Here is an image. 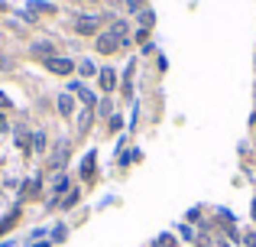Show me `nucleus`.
<instances>
[{
  "mask_svg": "<svg viewBox=\"0 0 256 247\" xmlns=\"http://www.w3.org/2000/svg\"><path fill=\"white\" fill-rule=\"evenodd\" d=\"M97 26H101L97 16H78V20H75V33H81V36H94Z\"/></svg>",
  "mask_w": 256,
  "mask_h": 247,
  "instance_id": "obj_2",
  "label": "nucleus"
},
{
  "mask_svg": "<svg viewBox=\"0 0 256 247\" xmlns=\"http://www.w3.org/2000/svg\"><path fill=\"white\" fill-rule=\"evenodd\" d=\"M0 68H10V59H0Z\"/></svg>",
  "mask_w": 256,
  "mask_h": 247,
  "instance_id": "obj_17",
  "label": "nucleus"
},
{
  "mask_svg": "<svg viewBox=\"0 0 256 247\" xmlns=\"http://www.w3.org/2000/svg\"><path fill=\"white\" fill-rule=\"evenodd\" d=\"M3 13H7V3H0V16H3Z\"/></svg>",
  "mask_w": 256,
  "mask_h": 247,
  "instance_id": "obj_18",
  "label": "nucleus"
},
{
  "mask_svg": "<svg viewBox=\"0 0 256 247\" xmlns=\"http://www.w3.org/2000/svg\"><path fill=\"white\" fill-rule=\"evenodd\" d=\"M243 241H246V244H250V247H256V234H246Z\"/></svg>",
  "mask_w": 256,
  "mask_h": 247,
  "instance_id": "obj_16",
  "label": "nucleus"
},
{
  "mask_svg": "<svg viewBox=\"0 0 256 247\" xmlns=\"http://www.w3.org/2000/svg\"><path fill=\"white\" fill-rule=\"evenodd\" d=\"M101 88H104V91H114V88H117V75H114V68H104V72H101Z\"/></svg>",
  "mask_w": 256,
  "mask_h": 247,
  "instance_id": "obj_5",
  "label": "nucleus"
},
{
  "mask_svg": "<svg viewBox=\"0 0 256 247\" xmlns=\"http://www.w3.org/2000/svg\"><path fill=\"white\" fill-rule=\"evenodd\" d=\"M94 160H97L94 153H88V156H85V166H81V176H85V179H91V176H94Z\"/></svg>",
  "mask_w": 256,
  "mask_h": 247,
  "instance_id": "obj_7",
  "label": "nucleus"
},
{
  "mask_svg": "<svg viewBox=\"0 0 256 247\" xmlns=\"http://www.w3.org/2000/svg\"><path fill=\"white\" fill-rule=\"evenodd\" d=\"M65 160H68V140H62V143L55 147V153H52V160H49V166H52V169H62Z\"/></svg>",
  "mask_w": 256,
  "mask_h": 247,
  "instance_id": "obj_4",
  "label": "nucleus"
},
{
  "mask_svg": "<svg viewBox=\"0 0 256 247\" xmlns=\"http://www.w3.org/2000/svg\"><path fill=\"white\" fill-rule=\"evenodd\" d=\"M217 247H227V244H217Z\"/></svg>",
  "mask_w": 256,
  "mask_h": 247,
  "instance_id": "obj_20",
  "label": "nucleus"
},
{
  "mask_svg": "<svg viewBox=\"0 0 256 247\" xmlns=\"http://www.w3.org/2000/svg\"><path fill=\"white\" fill-rule=\"evenodd\" d=\"M45 68H49V72H55V75H68V72H72V59L52 55V59H45Z\"/></svg>",
  "mask_w": 256,
  "mask_h": 247,
  "instance_id": "obj_3",
  "label": "nucleus"
},
{
  "mask_svg": "<svg viewBox=\"0 0 256 247\" xmlns=\"http://www.w3.org/2000/svg\"><path fill=\"white\" fill-rule=\"evenodd\" d=\"M120 46H127V36H117L114 30H110V33H101V36H97V52H101V55L117 52Z\"/></svg>",
  "mask_w": 256,
  "mask_h": 247,
  "instance_id": "obj_1",
  "label": "nucleus"
},
{
  "mask_svg": "<svg viewBox=\"0 0 256 247\" xmlns=\"http://www.w3.org/2000/svg\"><path fill=\"white\" fill-rule=\"evenodd\" d=\"M81 75H94V65H91V62H81Z\"/></svg>",
  "mask_w": 256,
  "mask_h": 247,
  "instance_id": "obj_13",
  "label": "nucleus"
},
{
  "mask_svg": "<svg viewBox=\"0 0 256 247\" xmlns=\"http://www.w3.org/2000/svg\"><path fill=\"white\" fill-rule=\"evenodd\" d=\"M32 143H36V150H43V147H45V137H43V133H36V137H32Z\"/></svg>",
  "mask_w": 256,
  "mask_h": 247,
  "instance_id": "obj_14",
  "label": "nucleus"
},
{
  "mask_svg": "<svg viewBox=\"0 0 256 247\" xmlns=\"http://www.w3.org/2000/svg\"><path fill=\"white\" fill-rule=\"evenodd\" d=\"M59 111H62L65 117L72 114V98H68V95H62V98H59Z\"/></svg>",
  "mask_w": 256,
  "mask_h": 247,
  "instance_id": "obj_10",
  "label": "nucleus"
},
{
  "mask_svg": "<svg viewBox=\"0 0 256 247\" xmlns=\"http://www.w3.org/2000/svg\"><path fill=\"white\" fill-rule=\"evenodd\" d=\"M72 91H78V98H81V101H85L88 108H94V104H97V98L91 95V91H88V88H81V85H78V82H72Z\"/></svg>",
  "mask_w": 256,
  "mask_h": 247,
  "instance_id": "obj_6",
  "label": "nucleus"
},
{
  "mask_svg": "<svg viewBox=\"0 0 256 247\" xmlns=\"http://www.w3.org/2000/svg\"><path fill=\"white\" fill-rule=\"evenodd\" d=\"M0 104H7V98H3V95H0Z\"/></svg>",
  "mask_w": 256,
  "mask_h": 247,
  "instance_id": "obj_19",
  "label": "nucleus"
},
{
  "mask_svg": "<svg viewBox=\"0 0 256 247\" xmlns=\"http://www.w3.org/2000/svg\"><path fill=\"white\" fill-rule=\"evenodd\" d=\"M32 52L43 55V59H52V43H32Z\"/></svg>",
  "mask_w": 256,
  "mask_h": 247,
  "instance_id": "obj_8",
  "label": "nucleus"
},
{
  "mask_svg": "<svg viewBox=\"0 0 256 247\" xmlns=\"http://www.w3.org/2000/svg\"><path fill=\"white\" fill-rule=\"evenodd\" d=\"M156 247H172V237H169V234H162V241H156Z\"/></svg>",
  "mask_w": 256,
  "mask_h": 247,
  "instance_id": "obj_15",
  "label": "nucleus"
},
{
  "mask_svg": "<svg viewBox=\"0 0 256 247\" xmlns=\"http://www.w3.org/2000/svg\"><path fill=\"white\" fill-rule=\"evenodd\" d=\"M36 192H39V176H32L26 182V189H23V195H36Z\"/></svg>",
  "mask_w": 256,
  "mask_h": 247,
  "instance_id": "obj_11",
  "label": "nucleus"
},
{
  "mask_svg": "<svg viewBox=\"0 0 256 247\" xmlns=\"http://www.w3.org/2000/svg\"><path fill=\"white\" fill-rule=\"evenodd\" d=\"M65 189H68V179L59 176V179H55V192H65Z\"/></svg>",
  "mask_w": 256,
  "mask_h": 247,
  "instance_id": "obj_12",
  "label": "nucleus"
},
{
  "mask_svg": "<svg viewBox=\"0 0 256 247\" xmlns=\"http://www.w3.org/2000/svg\"><path fill=\"white\" fill-rule=\"evenodd\" d=\"M91 117H94V114H91V108L81 111V117H78V130H81V133H88V127H91Z\"/></svg>",
  "mask_w": 256,
  "mask_h": 247,
  "instance_id": "obj_9",
  "label": "nucleus"
}]
</instances>
